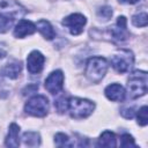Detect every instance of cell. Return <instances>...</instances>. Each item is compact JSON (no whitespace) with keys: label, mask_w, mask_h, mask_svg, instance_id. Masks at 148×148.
I'll list each match as a JSON object with an SVG mask.
<instances>
[{"label":"cell","mask_w":148,"mask_h":148,"mask_svg":"<svg viewBox=\"0 0 148 148\" xmlns=\"http://www.w3.org/2000/svg\"><path fill=\"white\" fill-rule=\"evenodd\" d=\"M24 8L15 0H0V34L12 28L16 17L23 16Z\"/></svg>","instance_id":"obj_1"},{"label":"cell","mask_w":148,"mask_h":148,"mask_svg":"<svg viewBox=\"0 0 148 148\" xmlns=\"http://www.w3.org/2000/svg\"><path fill=\"white\" fill-rule=\"evenodd\" d=\"M147 73L145 71H134L127 80V90L131 98H138L147 92Z\"/></svg>","instance_id":"obj_2"},{"label":"cell","mask_w":148,"mask_h":148,"mask_svg":"<svg viewBox=\"0 0 148 148\" xmlns=\"http://www.w3.org/2000/svg\"><path fill=\"white\" fill-rule=\"evenodd\" d=\"M95 104L86 98L73 97L68 99V110L71 117L74 119H83L92 113Z\"/></svg>","instance_id":"obj_3"},{"label":"cell","mask_w":148,"mask_h":148,"mask_svg":"<svg viewBox=\"0 0 148 148\" xmlns=\"http://www.w3.org/2000/svg\"><path fill=\"white\" fill-rule=\"evenodd\" d=\"M108 71V62L102 57H92L87 61L86 76L91 82H99Z\"/></svg>","instance_id":"obj_4"},{"label":"cell","mask_w":148,"mask_h":148,"mask_svg":"<svg viewBox=\"0 0 148 148\" xmlns=\"http://www.w3.org/2000/svg\"><path fill=\"white\" fill-rule=\"evenodd\" d=\"M134 64V56L130 50H120L111 58V65L118 73H126Z\"/></svg>","instance_id":"obj_5"},{"label":"cell","mask_w":148,"mask_h":148,"mask_svg":"<svg viewBox=\"0 0 148 148\" xmlns=\"http://www.w3.org/2000/svg\"><path fill=\"white\" fill-rule=\"evenodd\" d=\"M24 110L28 114L34 117H44L49 111V99L45 96H34L30 98L24 106Z\"/></svg>","instance_id":"obj_6"},{"label":"cell","mask_w":148,"mask_h":148,"mask_svg":"<svg viewBox=\"0 0 148 148\" xmlns=\"http://www.w3.org/2000/svg\"><path fill=\"white\" fill-rule=\"evenodd\" d=\"M126 17L125 16H119L117 18V22L110 27L109 29V32H110V36L111 38L114 40V42H125L128 36H130V32L127 30V25H126Z\"/></svg>","instance_id":"obj_7"},{"label":"cell","mask_w":148,"mask_h":148,"mask_svg":"<svg viewBox=\"0 0 148 148\" xmlns=\"http://www.w3.org/2000/svg\"><path fill=\"white\" fill-rule=\"evenodd\" d=\"M87 20L82 14H71L62 20V24L69 30L72 35H80L83 31V27Z\"/></svg>","instance_id":"obj_8"},{"label":"cell","mask_w":148,"mask_h":148,"mask_svg":"<svg viewBox=\"0 0 148 148\" xmlns=\"http://www.w3.org/2000/svg\"><path fill=\"white\" fill-rule=\"evenodd\" d=\"M62 87H64V74L59 69L52 72L45 80V89L52 95H56L59 91H61Z\"/></svg>","instance_id":"obj_9"},{"label":"cell","mask_w":148,"mask_h":148,"mask_svg":"<svg viewBox=\"0 0 148 148\" xmlns=\"http://www.w3.org/2000/svg\"><path fill=\"white\" fill-rule=\"evenodd\" d=\"M45 58L39 51H32L27 58V68L30 74H38L42 72Z\"/></svg>","instance_id":"obj_10"},{"label":"cell","mask_w":148,"mask_h":148,"mask_svg":"<svg viewBox=\"0 0 148 148\" xmlns=\"http://www.w3.org/2000/svg\"><path fill=\"white\" fill-rule=\"evenodd\" d=\"M36 31V24L28 20H20L14 28V36L17 38H23L25 36L32 35Z\"/></svg>","instance_id":"obj_11"},{"label":"cell","mask_w":148,"mask_h":148,"mask_svg":"<svg viewBox=\"0 0 148 148\" xmlns=\"http://www.w3.org/2000/svg\"><path fill=\"white\" fill-rule=\"evenodd\" d=\"M105 96L110 99V101H113V102H121L124 101L125 98V89L123 86L118 84V83H112L110 86H108L105 88Z\"/></svg>","instance_id":"obj_12"},{"label":"cell","mask_w":148,"mask_h":148,"mask_svg":"<svg viewBox=\"0 0 148 148\" xmlns=\"http://www.w3.org/2000/svg\"><path fill=\"white\" fill-rule=\"evenodd\" d=\"M20 127L18 125H16L15 123L10 124L9 125V131H8V134L6 136V140H5V145L7 147H13V148H16L20 146Z\"/></svg>","instance_id":"obj_13"},{"label":"cell","mask_w":148,"mask_h":148,"mask_svg":"<svg viewBox=\"0 0 148 148\" xmlns=\"http://www.w3.org/2000/svg\"><path fill=\"white\" fill-rule=\"evenodd\" d=\"M36 28H37L38 31L44 36L45 39L51 40V39H53L54 36H56V32H54L52 25H51L50 22L46 21V20H39V21L37 22V24H36Z\"/></svg>","instance_id":"obj_14"},{"label":"cell","mask_w":148,"mask_h":148,"mask_svg":"<svg viewBox=\"0 0 148 148\" xmlns=\"http://www.w3.org/2000/svg\"><path fill=\"white\" fill-rule=\"evenodd\" d=\"M21 69H22L21 62H12V64L6 65L1 69V74L9 79H16V77H18V75L21 73Z\"/></svg>","instance_id":"obj_15"},{"label":"cell","mask_w":148,"mask_h":148,"mask_svg":"<svg viewBox=\"0 0 148 148\" xmlns=\"http://www.w3.org/2000/svg\"><path fill=\"white\" fill-rule=\"evenodd\" d=\"M98 147H116V135L114 133L110 132V131H105L101 134L98 142H97Z\"/></svg>","instance_id":"obj_16"},{"label":"cell","mask_w":148,"mask_h":148,"mask_svg":"<svg viewBox=\"0 0 148 148\" xmlns=\"http://www.w3.org/2000/svg\"><path fill=\"white\" fill-rule=\"evenodd\" d=\"M24 145L29 147H37L40 145V136L37 132H25L22 136Z\"/></svg>","instance_id":"obj_17"},{"label":"cell","mask_w":148,"mask_h":148,"mask_svg":"<svg viewBox=\"0 0 148 148\" xmlns=\"http://www.w3.org/2000/svg\"><path fill=\"white\" fill-rule=\"evenodd\" d=\"M54 143L58 147H72L73 143L71 142V139L64 134V133H57L54 136Z\"/></svg>","instance_id":"obj_18"},{"label":"cell","mask_w":148,"mask_h":148,"mask_svg":"<svg viewBox=\"0 0 148 148\" xmlns=\"http://www.w3.org/2000/svg\"><path fill=\"white\" fill-rule=\"evenodd\" d=\"M147 22H148V15L145 12L134 15L133 18H132V23L135 27H146L147 25Z\"/></svg>","instance_id":"obj_19"},{"label":"cell","mask_w":148,"mask_h":148,"mask_svg":"<svg viewBox=\"0 0 148 148\" xmlns=\"http://www.w3.org/2000/svg\"><path fill=\"white\" fill-rule=\"evenodd\" d=\"M138 124L141 126H146L148 124V108L143 105L138 111Z\"/></svg>","instance_id":"obj_20"},{"label":"cell","mask_w":148,"mask_h":148,"mask_svg":"<svg viewBox=\"0 0 148 148\" xmlns=\"http://www.w3.org/2000/svg\"><path fill=\"white\" fill-rule=\"evenodd\" d=\"M97 16L103 20V21H108L111 18L112 16V8L109 7V6H103V7H99L98 10H97Z\"/></svg>","instance_id":"obj_21"},{"label":"cell","mask_w":148,"mask_h":148,"mask_svg":"<svg viewBox=\"0 0 148 148\" xmlns=\"http://www.w3.org/2000/svg\"><path fill=\"white\" fill-rule=\"evenodd\" d=\"M54 106H56V109H57V111L59 113H64L68 109V99L65 96H60L54 102Z\"/></svg>","instance_id":"obj_22"},{"label":"cell","mask_w":148,"mask_h":148,"mask_svg":"<svg viewBox=\"0 0 148 148\" xmlns=\"http://www.w3.org/2000/svg\"><path fill=\"white\" fill-rule=\"evenodd\" d=\"M120 146L124 148H128V147H135V142L132 135L130 134H123L120 136Z\"/></svg>","instance_id":"obj_23"},{"label":"cell","mask_w":148,"mask_h":148,"mask_svg":"<svg viewBox=\"0 0 148 148\" xmlns=\"http://www.w3.org/2000/svg\"><path fill=\"white\" fill-rule=\"evenodd\" d=\"M120 113L124 118L126 119H131L134 117V109L133 108H124L120 110Z\"/></svg>","instance_id":"obj_24"},{"label":"cell","mask_w":148,"mask_h":148,"mask_svg":"<svg viewBox=\"0 0 148 148\" xmlns=\"http://www.w3.org/2000/svg\"><path fill=\"white\" fill-rule=\"evenodd\" d=\"M37 89H38V84H37V86H36V84H29V86L23 90V95L32 94V92H35Z\"/></svg>","instance_id":"obj_25"},{"label":"cell","mask_w":148,"mask_h":148,"mask_svg":"<svg viewBox=\"0 0 148 148\" xmlns=\"http://www.w3.org/2000/svg\"><path fill=\"white\" fill-rule=\"evenodd\" d=\"M5 56H6V50H5L3 45H0V59L3 58Z\"/></svg>","instance_id":"obj_26"},{"label":"cell","mask_w":148,"mask_h":148,"mask_svg":"<svg viewBox=\"0 0 148 148\" xmlns=\"http://www.w3.org/2000/svg\"><path fill=\"white\" fill-rule=\"evenodd\" d=\"M119 1L120 2H124V3H135L139 0H119Z\"/></svg>","instance_id":"obj_27"}]
</instances>
